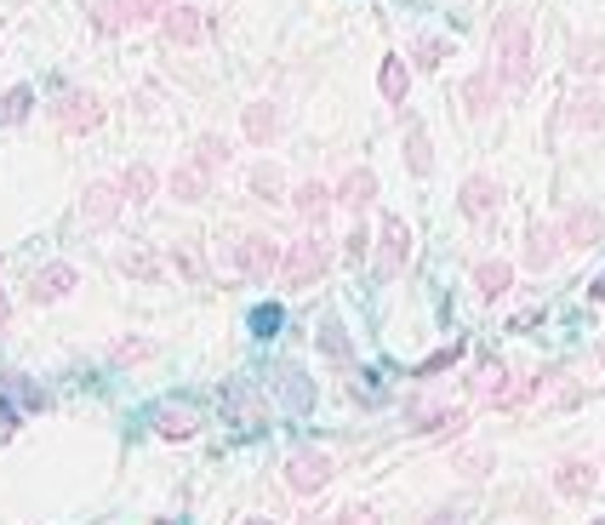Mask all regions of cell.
Wrapping results in <instances>:
<instances>
[{
    "mask_svg": "<svg viewBox=\"0 0 605 525\" xmlns=\"http://www.w3.org/2000/svg\"><path fill=\"white\" fill-rule=\"evenodd\" d=\"M315 343H320V354L331 360V366H354V343H349V332H343V325L338 320H320V332H315Z\"/></svg>",
    "mask_w": 605,
    "mask_h": 525,
    "instance_id": "f1b7e54d",
    "label": "cell"
},
{
    "mask_svg": "<svg viewBox=\"0 0 605 525\" xmlns=\"http://www.w3.org/2000/svg\"><path fill=\"white\" fill-rule=\"evenodd\" d=\"M560 223H531L526 228V246H520V262H526V269L531 275H543V269H554V262H560Z\"/></svg>",
    "mask_w": 605,
    "mask_h": 525,
    "instance_id": "5bb4252c",
    "label": "cell"
},
{
    "mask_svg": "<svg viewBox=\"0 0 605 525\" xmlns=\"http://www.w3.org/2000/svg\"><path fill=\"white\" fill-rule=\"evenodd\" d=\"M29 109H35V92L29 86H12V92H0V126H23Z\"/></svg>",
    "mask_w": 605,
    "mask_h": 525,
    "instance_id": "d590c367",
    "label": "cell"
},
{
    "mask_svg": "<svg viewBox=\"0 0 605 525\" xmlns=\"http://www.w3.org/2000/svg\"><path fill=\"white\" fill-rule=\"evenodd\" d=\"M531 7H502L491 23V63L486 69L497 75L502 97H520L537 75V57H531Z\"/></svg>",
    "mask_w": 605,
    "mask_h": 525,
    "instance_id": "6da1fadb",
    "label": "cell"
},
{
    "mask_svg": "<svg viewBox=\"0 0 605 525\" xmlns=\"http://www.w3.org/2000/svg\"><path fill=\"white\" fill-rule=\"evenodd\" d=\"M0 388H7L18 406H29V411H46V406H52V394H46L41 383H29L23 372H7V377H0Z\"/></svg>",
    "mask_w": 605,
    "mask_h": 525,
    "instance_id": "836d02e7",
    "label": "cell"
},
{
    "mask_svg": "<svg viewBox=\"0 0 605 525\" xmlns=\"http://www.w3.org/2000/svg\"><path fill=\"white\" fill-rule=\"evenodd\" d=\"M166 194H172L178 206H200V201L212 194V172H200L194 160H183V167H178L172 178H166Z\"/></svg>",
    "mask_w": 605,
    "mask_h": 525,
    "instance_id": "44dd1931",
    "label": "cell"
},
{
    "mask_svg": "<svg viewBox=\"0 0 605 525\" xmlns=\"http://www.w3.org/2000/svg\"><path fill=\"white\" fill-rule=\"evenodd\" d=\"M594 360H599V372H605V343H599V349H594Z\"/></svg>",
    "mask_w": 605,
    "mask_h": 525,
    "instance_id": "f907efd6",
    "label": "cell"
},
{
    "mask_svg": "<svg viewBox=\"0 0 605 525\" xmlns=\"http://www.w3.org/2000/svg\"><path fill=\"white\" fill-rule=\"evenodd\" d=\"M172 269L183 280H206V257H200V246H172Z\"/></svg>",
    "mask_w": 605,
    "mask_h": 525,
    "instance_id": "60d3db41",
    "label": "cell"
},
{
    "mask_svg": "<svg viewBox=\"0 0 605 525\" xmlns=\"http://www.w3.org/2000/svg\"><path fill=\"white\" fill-rule=\"evenodd\" d=\"M331 206H338V189L320 183V178H309V183H297V189H291V212L309 223V228H320V223L331 217Z\"/></svg>",
    "mask_w": 605,
    "mask_h": 525,
    "instance_id": "ac0fdd59",
    "label": "cell"
},
{
    "mask_svg": "<svg viewBox=\"0 0 605 525\" xmlns=\"http://www.w3.org/2000/svg\"><path fill=\"white\" fill-rule=\"evenodd\" d=\"M109 360H115V366H144V360H155V343L149 338H115Z\"/></svg>",
    "mask_w": 605,
    "mask_h": 525,
    "instance_id": "74e56055",
    "label": "cell"
},
{
    "mask_svg": "<svg viewBox=\"0 0 605 525\" xmlns=\"http://www.w3.org/2000/svg\"><path fill=\"white\" fill-rule=\"evenodd\" d=\"M463 354H468V343H446V349H434V354L423 360V366H417V377L428 383V377H441V372H452V366H457Z\"/></svg>",
    "mask_w": 605,
    "mask_h": 525,
    "instance_id": "ab89813d",
    "label": "cell"
},
{
    "mask_svg": "<svg viewBox=\"0 0 605 525\" xmlns=\"http://www.w3.org/2000/svg\"><path fill=\"white\" fill-rule=\"evenodd\" d=\"M326 269H331V240L320 235V228L297 235V240L280 251V286H286V291H309Z\"/></svg>",
    "mask_w": 605,
    "mask_h": 525,
    "instance_id": "7a4b0ae2",
    "label": "cell"
},
{
    "mask_svg": "<svg viewBox=\"0 0 605 525\" xmlns=\"http://www.w3.org/2000/svg\"><path fill=\"white\" fill-rule=\"evenodd\" d=\"M378 92H383V104L406 115V97H412V69H406V57H383L378 63Z\"/></svg>",
    "mask_w": 605,
    "mask_h": 525,
    "instance_id": "7402d4cb",
    "label": "cell"
},
{
    "mask_svg": "<svg viewBox=\"0 0 605 525\" xmlns=\"http://www.w3.org/2000/svg\"><path fill=\"white\" fill-rule=\"evenodd\" d=\"M241 525H275V519H268V514H257V519H241Z\"/></svg>",
    "mask_w": 605,
    "mask_h": 525,
    "instance_id": "681fc988",
    "label": "cell"
},
{
    "mask_svg": "<svg viewBox=\"0 0 605 525\" xmlns=\"http://www.w3.org/2000/svg\"><path fill=\"white\" fill-rule=\"evenodd\" d=\"M457 104H463V115L468 120H491L497 115V104H502V86H497V75L491 69H475L463 86H457Z\"/></svg>",
    "mask_w": 605,
    "mask_h": 525,
    "instance_id": "4fadbf2b",
    "label": "cell"
},
{
    "mask_svg": "<svg viewBox=\"0 0 605 525\" xmlns=\"http://www.w3.org/2000/svg\"><path fill=\"white\" fill-rule=\"evenodd\" d=\"M86 18H92V29H97V35H120V29H126V18H120V0H86Z\"/></svg>",
    "mask_w": 605,
    "mask_h": 525,
    "instance_id": "8d00e7d4",
    "label": "cell"
},
{
    "mask_svg": "<svg viewBox=\"0 0 605 525\" xmlns=\"http://www.w3.org/2000/svg\"><path fill=\"white\" fill-rule=\"evenodd\" d=\"M12 435H18V406H12V394L0 388V446H7Z\"/></svg>",
    "mask_w": 605,
    "mask_h": 525,
    "instance_id": "7bdbcfd3",
    "label": "cell"
},
{
    "mask_svg": "<svg viewBox=\"0 0 605 525\" xmlns=\"http://www.w3.org/2000/svg\"><path fill=\"white\" fill-rule=\"evenodd\" d=\"M166 7L172 0H120V18H126V29H144V23H160Z\"/></svg>",
    "mask_w": 605,
    "mask_h": 525,
    "instance_id": "f35d334b",
    "label": "cell"
},
{
    "mask_svg": "<svg viewBox=\"0 0 605 525\" xmlns=\"http://www.w3.org/2000/svg\"><path fill=\"white\" fill-rule=\"evenodd\" d=\"M223 417L234 422V429H246V435L263 429V417H268L263 411V394L252 383H223Z\"/></svg>",
    "mask_w": 605,
    "mask_h": 525,
    "instance_id": "9a60e30c",
    "label": "cell"
},
{
    "mask_svg": "<svg viewBox=\"0 0 605 525\" xmlns=\"http://www.w3.org/2000/svg\"><path fill=\"white\" fill-rule=\"evenodd\" d=\"M468 280H475L480 303H502L514 291V262L509 257H486V262H475V275H468Z\"/></svg>",
    "mask_w": 605,
    "mask_h": 525,
    "instance_id": "d6986e66",
    "label": "cell"
},
{
    "mask_svg": "<svg viewBox=\"0 0 605 525\" xmlns=\"http://www.w3.org/2000/svg\"><path fill=\"white\" fill-rule=\"evenodd\" d=\"M280 126H286V115H280L275 97H257V104L241 109V138H246L252 149H268V143L280 138Z\"/></svg>",
    "mask_w": 605,
    "mask_h": 525,
    "instance_id": "7c38bea8",
    "label": "cell"
},
{
    "mask_svg": "<svg viewBox=\"0 0 605 525\" xmlns=\"http://www.w3.org/2000/svg\"><path fill=\"white\" fill-rule=\"evenodd\" d=\"M331 474H338V463H331V451H320V446H297L286 457V491H297V497H320L331 485Z\"/></svg>",
    "mask_w": 605,
    "mask_h": 525,
    "instance_id": "277c9868",
    "label": "cell"
},
{
    "mask_svg": "<svg viewBox=\"0 0 605 525\" xmlns=\"http://www.w3.org/2000/svg\"><path fill=\"white\" fill-rule=\"evenodd\" d=\"M446 57H452V41H446V35H417V41H412V63H417L423 75H434Z\"/></svg>",
    "mask_w": 605,
    "mask_h": 525,
    "instance_id": "e575fe53",
    "label": "cell"
},
{
    "mask_svg": "<svg viewBox=\"0 0 605 525\" xmlns=\"http://www.w3.org/2000/svg\"><path fill=\"white\" fill-rule=\"evenodd\" d=\"M565 120L577 126V131H605V92H599V86H583V92L565 104Z\"/></svg>",
    "mask_w": 605,
    "mask_h": 525,
    "instance_id": "484cf974",
    "label": "cell"
},
{
    "mask_svg": "<svg viewBox=\"0 0 605 525\" xmlns=\"http://www.w3.org/2000/svg\"><path fill=\"white\" fill-rule=\"evenodd\" d=\"M588 298H594V303H605V269H599V275L588 280Z\"/></svg>",
    "mask_w": 605,
    "mask_h": 525,
    "instance_id": "7dc6e473",
    "label": "cell"
},
{
    "mask_svg": "<svg viewBox=\"0 0 605 525\" xmlns=\"http://www.w3.org/2000/svg\"><path fill=\"white\" fill-rule=\"evenodd\" d=\"M571 69H577L583 81H594L605 69V35H577L571 41Z\"/></svg>",
    "mask_w": 605,
    "mask_h": 525,
    "instance_id": "4dcf8cb0",
    "label": "cell"
},
{
    "mask_svg": "<svg viewBox=\"0 0 605 525\" xmlns=\"http://www.w3.org/2000/svg\"><path fill=\"white\" fill-rule=\"evenodd\" d=\"M406 172L412 178H428L434 172V143H428V131L417 120H406Z\"/></svg>",
    "mask_w": 605,
    "mask_h": 525,
    "instance_id": "d6a6232c",
    "label": "cell"
},
{
    "mask_svg": "<svg viewBox=\"0 0 605 525\" xmlns=\"http://www.w3.org/2000/svg\"><path fill=\"white\" fill-rule=\"evenodd\" d=\"M115 183H120V194H126V206H149L155 194H160V172L149 167V160H131V167H126Z\"/></svg>",
    "mask_w": 605,
    "mask_h": 525,
    "instance_id": "603a6c76",
    "label": "cell"
},
{
    "mask_svg": "<svg viewBox=\"0 0 605 525\" xmlns=\"http://www.w3.org/2000/svg\"><path fill=\"white\" fill-rule=\"evenodd\" d=\"M155 435H160V440H194V435H200V411L183 406V400L160 406V411H155Z\"/></svg>",
    "mask_w": 605,
    "mask_h": 525,
    "instance_id": "cb8c5ba5",
    "label": "cell"
},
{
    "mask_svg": "<svg viewBox=\"0 0 605 525\" xmlns=\"http://www.w3.org/2000/svg\"><path fill=\"white\" fill-rule=\"evenodd\" d=\"M457 212H463L468 223H491V217L502 212V183H497L491 172H468L463 189H457Z\"/></svg>",
    "mask_w": 605,
    "mask_h": 525,
    "instance_id": "52a82bcc",
    "label": "cell"
},
{
    "mask_svg": "<svg viewBox=\"0 0 605 525\" xmlns=\"http://www.w3.org/2000/svg\"><path fill=\"white\" fill-rule=\"evenodd\" d=\"M115 269H120V275H131V280H144V286H160L166 262H160L155 251H144V246H131V251H120V257H115Z\"/></svg>",
    "mask_w": 605,
    "mask_h": 525,
    "instance_id": "f546056e",
    "label": "cell"
},
{
    "mask_svg": "<svg viewBox=\"0 0 605 525\" xmlns=\"http://www.w3.org/2000/svg\"><path fill=\"white\" fill-rule=\"evenodd\" d=\"M7 320H12V298L0 291V332H7Z\"/></svg>",
    "mask_w": 605,
    "mask_h": 525,
    "instance_id": "c3c4849f",
    "label": "cell"
},
{
    "mask_svg": "<svg viewBox=\"0 0 605 525\" xmlns=\"http://www.w3.org/2000/svg\"><path fill=\"white\" fill-rule=\"evenodd\" d=\"M229 262H234V275H241V280L268 286V280L280 275V240L275 235H241V240H234V251H229Z\"/></svg>",
    "mask_w": 605,
    "mask_h": 525,
    "instance_id": "3957f363",
    "label": "cell"
},
{
    "mask_svg": "<svg viewBox=\"0 0 605 525\" xmlns=\"http://www.w3.org/2000/svg\"><path fill=\"white\" fill-rule=\"evenodd\" d=\"M594 525H605V519H594Z\"/></svg>",
    "mask_w": 605,
    "mask_h": 525,
    "instance_id": "816d5d0a",
    "label": "cell"
},
{
    "mask_svg": "<svg viewBox=\"0 0 605 525\" xmlns=\"http://www.w3.org/2000/svg\"><path fill=\"white\" fill-rule=\"evenodd\" d=\"M423 525H468V514H463V508H434Z\"/></svg>",
    "mask_w": 605,
    "mask_h": 525,
    "instance_id": "bcb514c9",
    "label": "cell"
},
{
    "mask_svg": "<svg viewBox=\"0 0 605 525\" xmlns=\"http://www.w3.org/2000/svg\"><path fill=\"white\" fill-rule=\"evenodd\" d=\"M406 262H412V223H406V217H394V212H383L372 269H378V280H394L400 269H406Z\"/></svg>",
    "mask_w": 605,
    "mask_h": 525,
    "instance_id": "8992f818",
    "label": "cell"
},
{
    "mask_svg": "<svg viewBox=\"0 0 605 525\" xmlns=\"http://www.w3.org/2000/svg\"><path fill=\"white\" fill-rule=\"evenodd\" d=\"M338 525H378V508H365V503H349V508H338Z\"/></svg>",
    "mask_w": 605,
    "mask_h": 525,
    "instance_id": "ee69618b",
    "label": "cell"
},
{
    "mask_svg": "<svg viewBox=\"0 0 605 525\" xmlns=\"http://www.w3.org/2000/svg\"><path fill=\"white\" fill-rule=\"evenodd\" d=\"M365 251H372V228H365V223H354V235L343 240V257H349V262H360Z\"/></svg>",
    "mask_w": 605,
    "mask_h": 525,
    "instance_id": "b9f144b4",
    "label": "cell"
},
{
    "mask_svg": "<svg viewBox=\"0 0 605 525\" xmlns=\"http://www.w3.org/2000/svg\"><path fill=\"white\" fill-rule=\"evenodd\" d=\"M549 485H554V497H565V503H588L594 485H599V469L588 463V457H560Z\"/></svg>",
    "mask_w": 605,
    "mask_h": 525,
    "instance_id": "9c48e42d",
    "label": "cell"
},
{
    "mask_svg": "<svg viewBox=\"0 0 605 525\" xmlns=\"http://www.w3.org/2000/svg\"><path fill=\"white\" fill-rule=\"evenodd\" d=\"M468 422V411L463 406H412V422L406 429L417 435V440H446V435H457Z\"/></svg>",
    "mask_w": 605,
    "mask_h": 525,
    "instance_id": "e0dca14e",
    "label": "cell"
},
{
    "mask_svg": "<svg viewBox=\"0 0 605 525\" xmlns=\"http://www.w3.org/2000/svg\"><path fill=\"white\" fill-rule=\"evenodd\" d=\"M452 469H457V480H468V485H480V480H491V469H497V457H491L486 446H463V451L452 457Z\"/></svg>",
    "mask_w": 605,
    "mask_h": 525,
    "instance_id": "1f68e13d",
    "label": "cell"
},
{
    "mask_svg": "<svg viewBox=\"0 0 605 525\" xmlns=\"http://www.w3.org/2000/svg\"><path fill=\"white\" fill-rule=\"evenodd\" d=\"M229 160H234V149H229L223 131H200V138H194V167H200V172H212V178H217Z\"/></svg>",
    "mask_w": 605,
    "mask_h": 525,
    "instance_id": "83f0119b",
    "label": "cell"
},
{
    "mask_svg": "<svg viewBox=\"0 0 605 525\" xmlns=\"http://www.w3.org/2000/svg\"><path fill=\"white\" fill-rule=\"evenodd\" d=\"M81 286V275H75V262H46V269H35V280H29V303H63L70 291Z\"/></svg>",
    "mask_w": 605,
    "mask_h": 525,
    "instance_id": "2e32d148",
    "label": "cell"
},
{
    "mask_svg": "<svg viewBox=\"0 0 605 525\" xmlns=\"http://www.w3.org/2000/svg\"><path fill=\"white\" fill-rule=\"evenodd\" d=\"M275 394L291 411H309L315 406V383L302 377V366H275Z\"/></svg>",
    "mask_w": 605,
    "mask_h": 525,
    "instance_id": "4316f807",
    "label": "cell"
},
{
    "mask_svg": "<svg viewBox=\"0 0 605 525\" xmlns=\"http://www.w3.org/2000/svg\"><path fill=\"white\" fill-rule=\"evenodd\" d=\"M160 35H166V46H200L206 41V12L200 7H189V0H172V7L160 12Z\"/></svg>",
    "mask_w": 605,
    "mask_h": 525,
    "instance_id": "30bf717a",
    "label": "cell"
},
{
    "mask_svg": "<svg viewBox=\"0 0 605 525\" xmlns=\"http://www.w3.org/2000/svg\"><path fill=\"white\" fill-rule=\"evenodd\" d=\"M52 120H57V131H63V138H86V131H97V126H104V97H97V92H81V86H70V92H57Z\"/></svg>",
    "mask_w": 605,
    "mask_h": 525,
    "instance_id": "5b68a950",
    "label": "cell"
},
{
    "mask_svg": "<svg viewBox=\"0 0 605 525\" xmlns=\"http://www.w3.org/2000/svg\"><path fill=\"white\" fill-rule=\"evenodd\" d=\"M560 240H565L571 251H594V246L605 240V212L588 206V201L565 206V212H560Z\"/></svg>",
    "mask_w": 605,
    "mask_h": 525,
    "instance_id": "ba28073f",
    "label": "cell"
},
{
    "mask_svg": "<svg viewBox=\"0 0 605 525\" xmlns=\"http://www.w3.org/2000/svg\"><path fill=\"white\" fill-rule=\"evenodd\" d=\"M372 201H378V172L372 167H349L343 183H338V206L360 217V212H372Z\"/></svg>",
    "mask_w": 605,
    "mask_h": 525,
    "instance_id": "ffe728a7",
    "label": "cell"
},
{
    "mask_svg": "<svg viewBox=\"0 0 605 525\" xmlns=\"http://www.w3.org/2000/svg\"><path fill=\"white\" fill-rule=\"evenodd\" d=\"M246 189H252V201H263V206L291 201V194H286V172L275 167V160H257V167L246 172Z\"/></svg>",
    "mask_w": 605,
    "mask_h": 525,
    "instance_id": "d4e9b609",
    "label": "cell"
},
{
    "mask_svg": "<svg viewBox=\"0 0 605 525\" xmlns=\"http://www.w3.org/2000/svg\"><path fill=\"white\" fill-rule=\"evenodd\" d=\"M120 206H126L120 183L92 178V183H86V194H81V223H86V228H109V223L120 217Z\"/></svg>",
    "mask_w": 605,
    "mask_h": 525,
    "instance_id": "8fae6325",
    "label": "cell"
},
{
    "mask_svg": "<svg viewBox=\"0 0 605 525\" xmlns=\"http://www.w3.org/2000/svg\"><path fill=\"white\" fill-rule=\"evenodd\" d=\"M275 325H280V309H275V303H263V309L252 314V332H257V338H268Z\"/></svg>",
    "mask_w": 605,
    "mask_h": 525,
    "instance_id": "f6af8a7d",
    "label": "cell"
}]
</instances>
